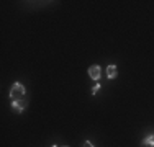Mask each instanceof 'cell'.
<instances>
[{
    "instance_id": "2",
    "label": "cell",
    "mask_w": 154,
    "mask_h": 147,
    "mask_svg": "<svg viewBox=\"0 0 154 147\" xmlns=\"http://www.w3.org/2000/svg\"><path fill=\"white\" fill-rule=\"evenodd\" d=\"M100 74H102L100 65L94 64V65H90V67H89V77L94 80V82H98V80H100Z\"/></svg>"
},
{
    "instance_id": "6",
    "label": "cell",
    "mask_w": 154,
    "mask_h": 147,
    "mask_svg": "<svg viewBox=\"0 0 154 147\" xmlns=\"http://www.w3.org/2000/svg\"><path fill=\"white\" fill-rule=\"evenodd\" d=\"M100 87H102V85H100V83H97V85H95V87L92 88V95H95V93H97V92H98V90H100Z\"/></svg>"
},
{
    "instance_id": "3",
    "label": "cell",
    "mask_w": 154,
    "mask_h": 147,
    "mask_svg": "<svg viewBox=\"0 0 154 147\" xmlns=\"http://www.w3.org/2000/svg\"><path fill=\"white\" fill-rule=\"evenodd\" d=\"M12 108L15 110L17 113H23V111H25V108H26V101H23V100L12 101Z\"/></svg>"
},
{
    "instance_id": "7",
    "label": "cell",
    "mask_w": 154,
    "mask_h": 147,
    "mask_svg": "<svg viewBox=\"0 0 154 147\" xmlns=\"http://www.w3.org/2000/svg\"><path fill=\"white\" fill-rule=\"evenodd\" d=\"M84 147H94V144L90 141H85V142H84Z\"/></svg>"
},
{
    "instance_id": "9",
    "label": "cell",
    "mask_w": 154,
    "mask_h": 147,
    "mask_svg": "<svg viewBox=\"0 0 154 147\" xmlns=\"http://www.w3.org/2000/svg\"><path fill=\"white\" fill-rule=\"evenodd\" d=\"M62 147H67V146H62Z\"/></svg>"
},
{
    "instance_id": "1",
    "label": "cell",
    "mask_w": 154,
    "mask_h": 147,
    "mask_svg": "<svg viewBox=\"0 0 154 147\" xmlns=\"http://www.w3.org/2000/svg\"><path fill=\"white\" fill-rule=\"evenodd\" d=\"M10 100L12 101H18V100H23V97L26 95V88L25 85H21L20 82H15L10 88Z\"/></svg>"
},
{
    "instance_id": "5",
    "label": "cell",
    "mask_w": 154,
    "mask_h": 147,
    "mask_svg": "<svg viewBox=\"0 0 154 147\" xmlns=\"http://www.w3.org/2000/svg\"><path fill=\"white\" fill-rule=\"evenodd\" d=\"M143 146H151V147H154V134H149L148 137L143 139Z\"/></svg>"
},
{
    "instance_id": "4",
    "label": "cell",
    "mask_w": 154,
    "mask_h": 147,
    "mask_svg": "<svg viewBox=\"0 0 154 147\" xmlns=\"http://www.w3.org/2000/svg\"><path fill=\"white\" fill-rule=\"evenodd\" d=\"M116 75H118V70H116V65L110 64L108 67H107V77H108L110 80H113V79H116Z\"/></svg>"
},
{
    "instance_id": "8",
    "label": "cell",
    "mask_w": 154,
    "mask_h": 147,
    "mask_svg": "<svg viewBox=\"0 0 154 147\" xmlns=\"http://www.w3.org/2000/svg\"><path fill=\"white\" fill-rule=\"evenodd\" d=\"M51 147H59V146H56V144H53V146H51Z\"/></svg>"
}]
</instances>
